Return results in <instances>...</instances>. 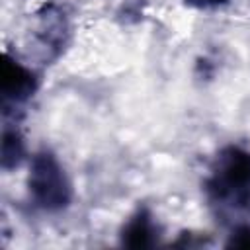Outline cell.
<instances>
[{
	"mask_svg": "<svg viewBox=\"0 0 250 250\" xmlns=\"http://www.w3.org/2000/svg\"><path fill=\"white\" fill-rule=\"evenodd\" d=\"M27 158V143L18 121H4L2 127V146H0V166L4 172L20 168Z\"/></svg>",
	"mask_w": 250,
	"mask_h": 250,
	"instance_id": "6",
	"label": "cell"
},
{
	"mask_svg": "<svg viewBox=\"0 0 250 250\" xmlns=\"http://www.w3.org/2000/svg\"><path fill=\"white\" fill-rule=\"evenodd\" d=\"M25 186L29 203L47 215L64 213L74 201L72 180L61 158L49 146H41L29 156Z\"/></svg>",
	"mask_w": 250,
	"mask_h": 250,
	"instance_id": "2",
	"label": "cell"
},
{
	"mask_svg": "<svg viewBox=\"0 0 250 250\" xmlns=\"http://www.w3.org/2000/svg\"><path fill=\"white\" fill-rule=\"evenodd\" d=\"M207 203L219 215H242L250 211V148L244 145L221 146L209 162L203 178Z\"/></svg>",
	"mask_w": 250,
	"mask_h": 250,
	"instance_id": "1",
	"label": "cell"
},
{
	"mask_svg": "<svg viewBox=\"0 0 250 250\" xmlns=\"http://www.w3.org/2000/svg\"><path fill=\"white\" fill-rule=\"evenodd\" d=\"M207 240L197 234V232H191V230H184L178 234V238L174 242H170V246H176V248H201L205 246Z\"/></svg>",
	"mask_w": 250,
	"mask_h": 250,
	"instance_id": "8",
	"label": "cell"
},
{
	"mask_svg": "<svg viewBox=\"0 0 250 250\" xmlns=\"http://www.w3.org/2000/svg\"><path fill=\"white\" fill-rule=\"evenodd\" d=\"M119 246L131 250H146L160 244L162 227L148 205H139L119 229Z\"/></svg>",
	"mask_w": 250,
	"mask_h": 250,
	"instance_id": "5",
	"label": "cell"
},
{
	"mask_svg": "<svg viewBox=\"0 0 250 250\" xmlns=\"http://www.w3.org/2000/svg\"><path fill=\"white\" fill-rule=\"evenodd\" d=\"M225 248H240V250H250V223L238 221L230 227L227 240L223 244Z\"/></svg>",
	"mask_w": 250,
	"mask_h": 250,
	"instance_id": "7",
	"label": "cell"
},
{
	"mask_svg": "<svg viewBox=\"0 0 250 250\" xmlns=\"http://www.w3.org/2000/svg\"><path fill=\"white\" fill-rule=\"evenodd\" d=\"M41 88V78L35 68L20 61L10 51H4L0 68V107L4 121H18Z\"/></svg>",
	"mask_w": 250,
	"mask_h": 250,
	"instance_id": "3",
	"label": "cell"
},
{
	"mask_svg": "<svg viewBox=\"0 0 250 250\" xmlns=\"http://www.w3.org/2000/svg\"><path fill=\"white\" fill-rule=\"evenodd\" d=\"M72 39V23L66 10L57 2H45L33 14L31 43L43 64L57 62L68 49Z\"/></svg>",
	"mask_w": 250,
	"mask_h": 250,
	"instance_id": "4",
	"label": "cell"
},
{
	"mask_svg": "<svg viewBox=\"0 0 250 250\" xmlns=\"http://www.w3.org/2000/svg\"><path fill=\"white\" fill-rule=\"evenodd\" d=\"M188 8L199 10V12H215L230 4V0H182Z\"/></svg>",
	"mask_w": 250,
	"mask_h": 250,
	"instance_id": "9",
	"label": "cell"
}]
</instances>
